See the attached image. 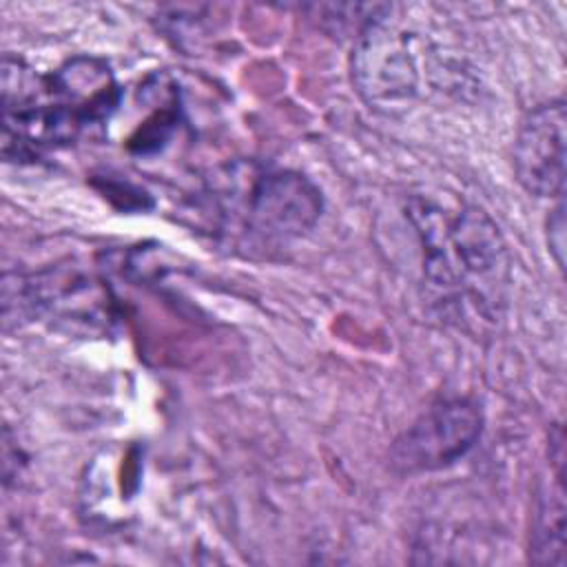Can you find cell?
<instances>
[{
  "instance_id": "cell-1",
  "label": "cell",
  "mask_w": 567,
  "mask_h": 567,
  "mask_svg": "<svg viewBox=\"0 0 567 567\" xmlns=\"http://www.w3.org/2000/svg\"><path fill=\"white\" fill-rule=\"evenodd\" d=\"M408 217L423 248V288L447 326L481 337L503 317L512 259L496 224L476 206L412 197Z\"/></svg>"
},
{
  "instance_id": "cell-2",
  "label": "cell",
  "mask_w": 567,
  "mask_h": 567,
  "mask_svg": "<svg viewBox=\"0 0 567 567\" xmlns=\"http://www.w3.org/2000/svg\"><path fill=\"white\" fill-rule=\"evenodd\" d=\"M388 7L359 29L352 49V82L370 109L381 113L405 111L419 93L414 33L383 16Z\"/></svg>"
},
{
  "instance_id": "cell-3",
  "label": "cell",
  "mask_w": 567,
  "mask_h": 567,
  "mask_svg": "<svg viewBox=\"0 0 567 567\" xmlns=\"http://www.w3.org/2000/svg\"><path fill=\"white\" fill-rule=\"evenodd\" d=\"M483 414L470 399L432 403L392 445L390 461L401 474L447 467L463 458L478 441Z\"/></svg>"
},
{
  "instance_id": "cell-4",
  "label": "cell",
  "mask_w": 567,
  "mask_h": 567,
  "mask_svg": "<svg viewBox=\"0 0 567 567\" xmlns=\"http://www.w3.org/2000/svg\"><path fill=\"white\" fill-rule=\"evenodd\" d=\"M321 206L319 188L301 173L261 171L248 179L241 217L264 239H292L317 224Z\"/></svg>"
},
{
  "instance_id": "cell-5",
  "label": "cell",
  "mask_w": 567,
  "mask_h": 567,
  "mask_svg": "<svg viewBox=\"0 0 567 567\" xmlns=\"http://www.w3.org/2000/svg\"><path fill=\"white\" fill-rule=\"evenodd\" d=\"M514 168L520 186L536 197H560L565 186V102L532 109L518 128Z\"/></svg>"
},
{
  "instance_id": "cell-6",
  "label": "cell",
  "mask_w": 567,
  "mask_h": 567,
  "mask_svg": "<svg viewBox=\"0 0 567 567\" xmlns=\"http://www.w3.org/2000/svg\"><path fill=\"white\" fill-rule=\"evenodd\" d=\"M534 560L563 565L565 563V498L563 472L556 474L549 494L543 496L534 527Z\"/></svg>"
},
{
  "instance_id": "cell-7",
  "label": "cell",
  "mask_w": 567,
  "mask_h": 567,
  "mask_svg": "<svg viewBox=\"0 0 567 567\" xmlns=\"http://www.w3.org/2000/svg\"><path fill=\"white\" fill-rule=\"evenodd\" d=\"M175 128V113L173 111H157L151 120H146L140 131L131 137V148L137 153L157 151Z\"/></svg>"
},
{
  "instance_id": "cell-8",
  "label": "cell",
  "mask_w": 567,
  "mask_h": 567,
  "mask_svg": "<svg viewBox=\"0 0 567 567\" xmlns=\"http://www.w3.org/2000/svg\"><path fill=\"white\" fill-rule=\"evenodd\" d=\"M565 215H563V202L556 206V210L549 217V226H547V239H549V248L554 250V259L556 266L563 268V250H565Z\"/></svg>"
}]
</instances>
